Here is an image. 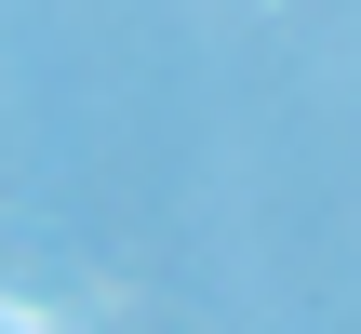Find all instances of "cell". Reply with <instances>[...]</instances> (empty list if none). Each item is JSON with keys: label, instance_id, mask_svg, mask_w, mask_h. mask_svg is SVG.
<instances>
[{"label": "cell", "instance_id": "cell-1", "mask_svg": "<svg viewBox=\"0 0 361 334\" xmlns=\"http://www.w3.org/2000/svg\"><path fill=\"white\" fill-rule=\"evenodd\" d=\"M0 334H54V321H27V308H0Z\"/></svg>", "mask_w": 361, "mask_h": 334}]
</instances>
